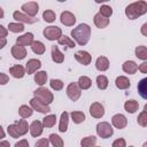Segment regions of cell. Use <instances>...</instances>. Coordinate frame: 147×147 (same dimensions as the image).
Returning <instances> with one entry per match:
<instances>
[{
	"mask_svg": "<svg viewBox=\"0 0 147 147\" xmlns=\"http://www.w3.org/2000/svg\"><path fill=\"white\" fill-rule=\"evenodd\" d=\"M71 37L79 46H84L88 42L91 38V28L86 23H80L76 28L72 29L71 31Z\"/></svg>",
	"mask_w": 147,
	"mask_h": 147,
	"instance_id": "1",
	"label": "cell"
},
{
	"mask_svg": "<svg viewBox=\"0 0 147 147\" xmlns=\"http://www.w3.org/2000/svg\"><path fill=\"white\" fill-rule=\"evenodd\" d=\"M146 13H147V2L144 0L132 2L125 8V15L130 20H136Z\"/></svg>",
	"mask_w": 147,
	"mask_h": 147,
	"instance_id": "2",
	"label": "cell"
},
{
	"mask_svg": "<svg viewBox=\"0 0 147 147\" xmlns=\"http://www.w3.org/2000/svg\"><path fill=\"white\" fill-rule=\"evenodd\" d=\"M33 94H34V98H36V99H38L39 101H41V102L45 103V105H49V103H52L53 100H54L53 93H52L48 88L42 87V86H40L39 88H37V90L33 92Z\"/></svg>",
	"mask_w": 147,
	"mask_h": 147,
	"instance_id": "3",
	"label": "cell"
},
{
	"mask_svg": "<svg viewBox=\"0 0 147 147\" xmlns=\"http://www.w3.org/2000/svg\"><path fill=\"white\" fill-rule=\"evenodd\" d=\"M96 134L100 138L107 139L114 134V129L108 122H101V123H98L96 125Z\"/></svg>",
	"mask_w": 147,
	"mask_h": 147,
	"instance_id": "4",
	"label": "cell"
},
{
	"mask_svg": "<svg viewBox=\"0 0 147 147\" xmlns=\"http://www.w3.org/2000/svg\"><path fill=\"white\" fill-rule=\"evenodd\" d=\"M42 33H44V37H45L46 39L53 41V40H57V39L62 36V30H61V28H59V26L51 25V26L45 28L44 31H42Z\"/></svg>",
	"mask_w": 147,
	"mask_h": 147,
	"instance_id": "5",
	"label": "cell"
},
{
	"mask_svg": "<svg viewBox=\"0 0 147 147\" xmlns=\"http://www.w3.org/2000/svg\"><path fill=\"white\" fill-rule=\"evenodd\" d=\"M67 95L71 101H77L82 95V90L79 88L77 83H70L67 86Z\"/></svg>",
	"mask_w": 147,
	"mask_h": 147,
	"instance_id": "6",
	"label": "cell"
},
{
	"mask_svg": "<svg viewBox=\"0 0 147 147\" xmlns=\"http://www.w3.org/2000/svg\"><path fill=\"white\" fill-rule=\"evenodd\" d=\"M21 9L23 10V13L30 17H34L39 10V6L36 1H29V2H25L22 5Z\"/></svg>",
	"mask_w": 147,
	"mask_h": 147,
	"instance_id": "7",
	"label": "cell"
},
{
	"mask_svg": "<svg viewBox=\"0 0 147 147\" xmlns=\"http://www.w3.org/2000/svg\"><path fill=\"white\" fill-rule=\"evenodd\" d=\"M30 107L33 109V110H37L38 113H41V114H48L51 111V108L48 105H45L42 103L41 101H39L38 99L36 98H32L30 100Z\"/></svg>",
	"mask_w": 147,
	"mask_h": 147,
	"instance_id": "8",
	"label": "cell"
},
{
	"mask_svg": "<svg viewBox=\"0 0 147 147\" xmlns=\"http://www.w3.org/2000/svg\"><path fill=\"white\" fill-rule=\"evenodd\" d=\"M13 17H14L18 23H22V24H23V23L33 24V23L37 22V18H34V17H30V16L25 15L23 11H18V10H16V11L13 13Z\"/></svg>",
	"mask_w": 147,
	"mask_h": 147,
	"instance_id": "9",
	"label": "cell"
},
{
	"mask_svg": "<svg viewBox=\"0 0 147 147\" xmlns=\"http://www.w3.org/2000/svg\"><path fill=\"white\" fill-rule=\"evenodd\" d=\"M90 114L94 118H101L105 115V108L100 102H93L90 106Z\"/></svg>",
	"mask_w": 147,
	"mask_h": 147,
	"instance_id": "10",
	"label": "cell"
},
{
	"mask_svg": "<svg viewBox=\"0 0 147 147\" xmlns=\"http://www.w3.org/2000/svg\"><path fill=\"white\" fill-rule=\"evenodd\" d=\"M75 59H76L77 62H79L83 65H88L91 63V61H92L91 54L88 52H86V51H78V52H76Z\"/></svg>",
	"mask_w": 147,
	"mask_h": 147,
	"instance_id": "11",
	"label": "cell"
},
{
	"mask_svg": "<svg viewBox=\"0 0 147 147\" xmlns=\"http://www.w3.org/2000/svg\"><path fill=\"white\" fill-rule=\"evenodd\" d=\"M41 67V62L38 59H30L26 63H25V72L28 75L34 74L38 69H40Z\"/></svg>",
	"mask_w": 147,
	"mask_h": 147,
	"instance_id": "12",
	"label": "cell"
},
{
	"mask_svg": "<svg viewBox=\"0 0 147 147\" xmlns=\"http://www.w3.org/2000/svg\"><path fill=\"white\" fill-rule=\"evenodd\" d=\"M111 123L116 129H124L127 125V119L123 114H116L111 117Z\"/></svg>",
	"mask_w": 147,
	"mask_h": 147,
	"instance_id": "13",
	"label": "cell"
},
{
	"mask_svg": "<svg viewBox=\"0 0 147 147\" xmlns=\"http://www.w3.org/2000/svg\"><path fill=\"white\" fill-rule=\"evenodd\" d=\"M33 34L31 32H26L22 36H20L17 39H16V45H20V46H31L32 42H33Z\"/></svg>",
	"mask_w": 147,
	"mask_h": 147,
	"instance_id": "14",
	"label": "cell"
},
{
	"mask_svg": "<svg viewBox=\"0 0 147 147\" xmlns=\"http://www.w3.org/2000/svg\"><path fill=\"white\" fill-rule=\"evenodd\" d=\"M60 20H61V23L64 24L65 26H72V25L76 23V16H75L72 13L68 11V10L62 11Z\"/></svg>",
	"mask_w": 147,
	"mask_h": 147,
	"instance_id": "15",
	"label": "cell"
},
{
	"mask_svg": "<svg viewBox=\"0 0 147 147\" xmlns=\"http://www.w3.org/2000/svg\"><path fill=\"white\" fill-rule=\"evenodd\" d=\"M26 48L23 47V46H20V45H14L11 47V55L14 59L16 60H23L25 59L26 56Z\"/></svg>",
	"mask_w": 147,
	"mask_h": 147,
	"instance_id": "16",
	"label": "cell"
},
{
	"mask_svg": "<svg viewBox=\"0 0 147 147\" xmlns=\"http://www.w3.org/2000/svg\"><path fill=\"white\" fill-rule=\"evenodd\" d=\"M42 129H44V126H42V123H41L40 121H33V122L31 123V125L29 126L30 134H31L32 137H34V138L41 136Z\"/></svg>",
	"mask_w": 147,
	"mask_h": 147,
	"instance_id": "17",
	"label": "cell"
},
{
	"mask_svg": "<svg viewBox=\"0 0 147 147\" xmlns=\"http://www.w3.org/2000/svg\"><path fill=\"white\" fill-rule=\"evenodd\" d=\"M9 72L14 78H23L25 76V68L21 64H16L9 68Z\"/></svg>",
	"mask_w": 147,
	"mask_h": 147,
	"instance_id": "18",
	"label": "cell"
},
{
	"mask_svg": "<svg viewBox=\"0 0 147 147\" xmlns=\"http://www.w3.org/2000/svg\"><path fill=\"white\" fill-rule=\"evenodd\" d=\"M93 21H94L95 26H96V28H99V29H105V28H107V26H108V24H109V18H107V17L102 16L100 13H98V14H95V15H94Z\"/></svg>",
	"mask_w": 147,
	"mask_h": 147,
	"instance_id": "19",
	"label": "cell"
},
{
	"mask_svg": "<svg viewBox=\"0 0 147 147\" xmlns=\"http://www.w3.org/2000/svg\"><path fill=\"white\" fill-rule=\"evenodd\" d=\"M122 69H123L124 72H126V74H129V75H134V74L137 72V70H138V64H137L134 61L129 60V61H125V62L123 63Z\"/></svg>",
	"mask_w": 147,
	"mask_h": 147,
	"instance_id": "20",
	"label": "cell"
},
{
	"mask_svg": "<svg viewBox=\"0 0 147 147\" xmlns=\"http://www.w3.org/2000/svg\"><path fill=\"white\" fill-rule=\"evenodd\" d=\"M115 85L117 88L119 90H127L130 86H131V82L127 77L125 76H118L115 80Z\"/></svg>",
	"mask_w": 147,
	"mask_h": 147,
	"instance_id": "21",
	"label": "cell"
},
{
	"mask_svg": "<svg viewBox=\"0 0 147 147\" xmlns=\"http://www.w3.org/2000/svg\"><path fill=\"white\" fill-rule=\"evenodd\" d=\"M14 124H15V127H16L20 137H22V136H24V134L28 133V131H29V124H28V122L25 119H20L17 122H15Z\"/></svg>",
	"mask_w": 147,
	"mask_h": 147,
	"instance_id": "22",
	"label": "cell"
},
{
	"mask_svg": "<svg viewBox=\"0 0 147 147\" xmlns=\"http://www.w3.org/2000/svg\"><path fill=\"white\" fill-rule=\"evenodd\" d=\"M95 68L99 71H106L109 68V60L106 56H99L95 61Z\"/></svg>",
	"mask_w": 147,
	"mask_h": 147,
	"instance_id": "23",
	"label": "cell"
},
{
	"mask_svg": "<svg viewBox=\"0 0 147 147\" xmlns=\"http://www.w3.org/2000/svg\"><path fill=\"white\" fill-rule=\"evenodd\" d=\"M52 60L55 63H62L64 61V54L59 49L57 46H52Z\"/></svg>",
	"mask_w": 147,
	"mask_h": 147,
	"instance_id": "24",
	"label": "cell"
},
{
	"mask_svg": "<svg viewBox=\"0 0 147 147\" xmlns=\"http://www.w3.org/2000/svg\"><path fill=\"white\" fill-rule=\"evenodd\" d=\"M68 123H69V113L63 111L60 117V123H59V131L60 132H67L68 130Z\"/></svg>",
	"mask_w": 147,
	"mask_h": 147,
	"instance_id": "25",
	"label": "cell"
},
{
	"mask_svg": "<svg viewBox=\"0 0 147 147\" xmlns=\"http://www.w3.org/2000/svg\"><path fill=\"white\" fill-rule=\"evenodd\" d=\"M138 108H139V103H138V101H136V100H133V99L127 100V101H125V103H124V109H125L127 113H130V114H134V113L138 110Z\"/></svg>",
	"mask_w": 147,
	"mask_h": 147,
	"instance_id": "26",
	"label": "cell"
},
{
	"mask_svg": "<svg viewBox=\"0 0 147 147\" xmlns=\"http://www.w3.org/2000/svg\"><path fill=\"white\" fill-rule=\"evenodd\" d=\"M138 92L142 99L145 100L147 99V78L146 77L138 83Z\"/></svg>",
	"mask_w": 147,
	"mask_h": 147,
	"instance_id": "27",
	"label": "cell"
},
{
	"mask_svg": "<svg viewBox=\"0 0 147 147\" xmlns=\"http://www.w3.org/2000/svg\"><path fill=\"white\" fill-rule=\"evenodd\" d=\"M77 84H78L80 90H88L91 87V85H92V80L87 76H80L78 78Z\"/></svg>",
	"mask_w": 147,
	"mask_h": 147,
	"instance_id": "28",
	"label": "cell"
},
{
	"mask_svg": "<svg viewBox=\"0 0 147 147\" xmlns=\"http://www.w3.org/2000/svg\"><path fill=\"white\" fill-rule=\"evenodd\" d=\"M18 114H20V116L22 118H28L33 114V109L28 105H22L18 108Z\"/></svg>",
	"mask_w": 147,
	"mask_h": 147,
	"instance_id": "29",
	"label": "cell"
},
{
	"mask_svg": "<svg viewBox=\"0 0 147 147\" xmlns=\"http://www.w3.org/2000/svg\"><path fill=\"white\" fill-rule=\"evenodd\" d=\"M42 126L44 127H53L56 123V116L54 114H51V115H46L44 118H42Z\"/></svg>",
	"mask_w": 147,
	"mask_h": 147,
	"instance_id": "30",
	"label": "cell"
},
{
	"mask_svg": "<svg viewBox=\"0 0 147 147\" xmlns=\"http://www.w3.org/2000/svg\"><path fill=\"white\" fill-rule=\"evenodd\" d=\"M57 42H59L60 45H62V46H68L69 48H74V47L76 46V42H75L70 37L63 36V34L57 39Z\"/></svg>",
	"mask_w": 147,
	"mask_h": 147,
	"instance_id": "31",
	"label": "cell"
},
{
	"mask_svg": "<svg viewBox=\"0 0 147 147\" xmlns=\"http://www.w3.org/2000/svg\"><path fill=\"white\" fill-rule=\"evenodd\" d=\"M31 49H32L33 53H36V54H38V55H41V54L45 53L46 47H45V45H44L41 41L37 40V41H33V42H32V45H31Z\"/></svg>",
	"mask_w": 147,
	"mask_h": 147,
	"instance_id": "32",
	"label": "cell"
},
{
	"mask_svg": "<svg viewBox=\"0 0 147 147\" xmlns=\"http://www.w3.org/2000/svg\"><path fill=\"white\" fill-rule=\"evenodd\" d=\"M34 82L39 86H42L44 84H46V82H47V72L46 71H38L37 74H34Z\"/></svg>",
	"mask_w": 147,
	"mask_h": 147,
	"instance_id": "33",
	"label": "cell"
},
{
	"mask_svg": "<svg viewBox=\"0 0 147 147\" xmlns=\"http://www.w3.org/2000/svg\"><path fill=\"white\" fill-rule=\"evenodd\" d=\"M70 116H71L72 122L76 123V124L83 123V122L85 121V114H84L83 111H78V110H76V111H71V113H70Z\"/></svg>",
	"mask_w": 147,
	"mask_h": 147,
	"instance_id": "34",
	"label": "cell"
},
{
	"mask_svg": "<svg viewBox=\"0 0 147 147\" xmlns=\"http://www.w3.org/2000/svg\"><path fill=\"white\" fill-rule=\"evenodd\" d=\"M48 141L52 144V146H53V147H63V145H64V144H63L62 138H61L60 136L55 134V133H52V134L49 136Z\"/></svg>",
	"mask_w": 147,
	"mask_h": 147,
	"instance_id": "35",
	"label": "cell"
},
{
	"mask_svg": "<svg viewBox=\"0 0 147 147\" xmlns=\"http://www.w3.org/2000/svg\"><path fill=\"white\" fill-rule=\"evenodd\" d=\"M137 122L141 127H146L147 126V106H145L144 110L139 114V116L137 118Z\"/></svg>",
	"mask_w": 147,
	"mask_h": 147,
	"instance_id": "36",
	"label": "cell"
},
{
	"mask_svg": "<svg viewBox=\"0 0 147 147\" xmlns=\"http://www.w3.org/2000/svg\"><path fill=\"white\" fill-rule=\"evenodd\" d=\"M96 142V138L94 136H88L82 139L80 141V146L82 147H93Z\"/></svg>",
	"mask_w": 147,
	"mask_h": 147,
	"instance_id": "37",
	"label": "cell"
},
{
	"mask_svg": "<svg viewBox=\"0 0 147 147\" xmlns=\"http://www.w3.org/2000/svg\"><path fill=\"white\" fill-rule=\"evenodd\" d=\"M24 29H25V28H24V24L18 23V22H16V23H9V24H8V31H11V32H14V33L23 32Z\"/></svg>",
	"mask_w": 147,
	"mask_h": 147,
	"instance_id": "38",
	"label": "cell"
},
{
	"mask_svg": "<svg viewBox=\"0 0 147 147\" xmlns=\"http://www.w3.org/2000/svg\"><path fill=\"white\" fill-rule=\"evenodd\" d=\"M108 78L106 77V76H103V75H99L98 77H96V86H98V88H100V90H106L107 87H108Z\"/></svg>",
	"mask_w": 147,
	"mask_h": 147,
	"instance_id": "39",
	"label": "cell"
},
{
	"mask_svg": "<svg viewBox=\"0 0 147 147\" xmlns=\"http://www.w3.org/2000/svg\"><path fill=\"white\" fill-rule=\"evenodd\" d=\"M136 56L138 59L142 60V61L147 60V48H146V46H144V45L138 46L136 48Z\"/></svg>",
	"mask_w": 147,
	"mask_h": 147,
	"instance_id": "40",
	"label": "cell"
},
{
	"mask_svg": "<svg viewBox=\"0 0 147 147\" xmlns=\"http://www.w3.org/2000/svg\"><path fill=\"white\" fill-rule=\"evenodd\" d=\"M55 17H56L55 13H54L53 10H51V9H47V10H45V11L42 13V18H44V21L47 22V23L54 22V21H55Z\"/></svg>",
	"mask_w": 147,
	"mask_h": 147,
	"instance_id": "41",
	"label": "cell"
},
{
	"mask_svg": "<svg viewBox=\"0 0 147 147\" xmlns=\"http://www.w3.org/2000/svg\"><path fill=\"white\" fill-rule=\"evenodd\" d=\"M102 16H105V17H110L111 15H113V8L110 7V6H108V5H102L101 7H100V11H99Z\"/></svg>",
	"mask_w": 147,
	"mask_h": 147,
	"instance_id": "42",
	"label": "cell"
},
{
	"mask_svg": "<svg viewBox=\"0 0 147 147\" xmlns=\"http://www.w3.org/2000/svg\"><path fill=\"white\" fill-rule=\"evenodd\" d=\"M49 86H51V88H53L54 91H61V90L63 88V82L60 80V79H51Z\"/></svg>",
	"mask_w": 147,
	"mask_h": 147,
	"instance_id": "43",
	"label": "cell"
},
{
	"mask_svg": "<svg viewBox=\"0 0 147 147\" xmlns=\"http://www.w3.org/2000/svg\"><path fill=\"white\" fill-rule=\"evenodd\" d=\"M7 132L11 138H20V134H18V132L15 127V124H9L8 127H7Z\"/></svg>",
	"mask_w": 147,
	"mask_h": 147,
	"instance_id": "44",
	"label": "cell"
},
{
	"mask_svg": "<svg viewBox=\"0 0 147 147\" xmlns=\"http://www.w3.org/2000/svg\"><path fill=\"white\" fill-rule=\"evenodd\" d=\"M48 146H49V141H48V139H46V138L39 139V140L34 144V147H48Z\"/></svg>",
	"mask_w": 147,
	"mask_h": 147,
	"instance_id": "45",
	"label": "cell"
},
{
	"mask_svg": "<svg viewBox=\"0 0 147 147\" xmlns=\"http://www.w3.org/2000/svg\"><path fill=\"white\" fill-rule=\"evenodd\" d=\"M111 147H126V142L123 138H118L113 142Z\"/></svg>",
	"mask_w": 147,
	"mask_h": 147,
	"instance_id": "46",
	"label": "cell"
},
{
	"mask_svg": "<svg viewBox=\"0 0 147 147\" xmlns=\"http://www.w3.org/2000/svg\"><path fill=\"white\" fill-rule=\"evenodd\" d=\"M8 82H9L8 75H6L3 72H0V85H6Z\"/></svg>",
	"mask_w": 147,
	"mask_h": 147,
	"instance_id": "47",
	"label": "cell"
},
{
	"mask_svg": "<svg viewBox=\"0 0 147 147\" xmlns=\"http://www.w3.org/2000/svg\"><path fill=\"white\" fill-rule=\"evenodd\" d=\"M15 147H29V141L25 139H22L15 144Z\"/></svg>",
	"mask_w": 147,
	"mask_h": 147,
	"instance_id": "48",
	"label": "cell"
},
{
	"mask_svg": "<svg viewBox=\"0 0 147 147\" xmlns=\"http://www.w3.org/2000/svg\"><path fill=\"white\" fill-rule=\"evenodd\" d=\"M8 34V29H6L3 25L0 24V38H6Z\"/></svg>",
	"mask_w": 147,
	"mask_h": 147,
	"instance_id": "49",
	"label": "cell"
},
{
	"mask_svg": "<svg viewBox=\"0 0 147 147\" xmlns=\"http://www.w3.org/2000/svg\"><path fill=\"white\" fill-rule=\"evenodd\" d=\"M138 70L142 74H147V62H142L139 67H138Z\"/></svg>",
	"mask_w": 147,
	"mask_h": 147,
	"instance_id": "50",
	"label": "cell"
},
{
	"mask_svg": "<svg viewBox=\"0 0 147 147\" xmlns=\"http://www.w3.org/2000/svg\"><path fill=\"white\" fill-rule=\"evenodd\" d=\"M7 45V39L6 38H0V49H2Z\"/></svg>",
	"mask_w": 147,
	"mask_h": 147,
	"instance_id": "51",
	"label": "cell"
},
{
	"mask_svg": "<svg viewBox=\"0 0 147 147\" xmlns=\"http://www.w3.org/2000/svg\"><path fill=\"white\" fill-rule=\"evenodd\" d=\"M0 147H10V144L7 140H1L0 141Z\"/></svg>",
	"mask_w": 147,
	"mask_h": 147,
	"instance_id": "52",
	"label": "cell"
},
{
	"mask_svg": "<svg viewBox=\"0 0 147 147\" xmlns=\"http://www.w3.org/2000/svg\"><path fill=\"white\" fill-rule=\"evenodd\" d=\"M146 29H147V23H144V24H142V26H141V33H142L144 36H147Z\"/></svg>",
	"mask_w": 147,
	"mask_h": 147,
	"instance_id": "53",
	"label": "cell"
},
{
	"mask_svg": "<svg viewBox=\"0 0 147 147\" xmlns=\"http://www.w3.org/2000/svg\"><path fill=\"white\" fill-rule=\"evenodd\" d=\"M5 136H6V133H5L3 129H2V126L0 125V140H1V139H3V138H5Z\"/></svg>",
	"mask_w": 147,
	"mask_h": 147,
	"instance_id": "54",
	"label": "cell"
},
{
	"mask_svg": "<svg viewBox=\"0 0 147 147\" xmlns=\"http://www.w3.org/2000/svg\"><path fill=\"white\" fill-rule=\"evenodd\" d=\"M3 15H5V13H3V9L0 7V18H2V17H3Z\"/></svg>",
	"mask_w": 147,
	"mask_h": 147,
	"instance_id": "55",
	"label": "cell"
},
{
	"mask_svg": "<svg viewBox=\"0 0 147 147\" xmlns=\"http://www.w3.org/2000/svg\"><path fill=\"white\" fill-rule=\"evenodd\" d=\"M146 146H147V144H146V142H145V144H144V146H142V147H146Z\"/></svg>",
	"mask_w": 147,
	"mask_h": 147,
	"instance_id": "56",
	"label": "cell"
},
{
	"mask_svg": "<svg viewBox=\"0 0 147 147\" xmlns=\"http://www.w3.org/2000/svg\"><path fill=\"white\" fill-rule=\"evenodd\" d=\"M93 147H101V146H93Z\"/></svg>",
	"mask_w": 147,
	"mask_h": 147,
	"instance_id": "57",
	"label": "cell"
},
{
	"mask_svg": "<svg viewBox=\"0 0 147 147\" xmlns=\"http://www.w3.org/2000/svg\"><path fill=\"white\" fill-rule=\"evenodd\" d=\"M129 147H133V146H129Z\"/></svg>",
	"mask_w": 147,
	"mask_h": 147,
	"instance_id": "58",
	"label": "cell"
}]
</instances>
